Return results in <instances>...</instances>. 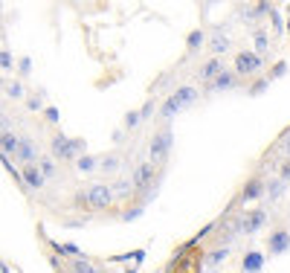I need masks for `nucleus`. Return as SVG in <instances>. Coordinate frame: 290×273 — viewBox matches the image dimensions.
<instances>
[{
  "instance_id": "1",
  "label": "nucleus",
  "mask_w": 290,
  "mask_h": 273,
  "mask_svg": "<svg viewBox=\"0 0 290 273\" xmlns=\"http://www.w3.org/2000/svg\"><path fill=\"white\" fill-rule=\"evenodd\" d=\"M171 143H174V134L171 128H160L148 143V160L154 166H162L168 160V151H171Z\"/></svg>"
},
{
  "instance_id": "2",
  "label": "nucleus",
  "mask_w": 290,
  "mask_h": 273,
  "mask_svg": "<svg viewBox=\"0 0 290 273\" xmlns=\"http://www.w3.org/2000/svg\"><path fill=\"white\" fill-rule=\"evenodd\" d=\"M84 201H87V209H90V212L110 209V203H113L110 183H93V186H87V189H84Z\"/></svg>"
},
{
  "instance_id": "3",
  "label": "nucleus",
  "mask_w": 290,
  "mask_h": 273,
  "mask_svg": "<svg viewBox=\"0 0 290 273\" xmlns=\"http://www.w3.org/2000/svg\"><path fill=\"white\" fill-rule=\"evenodd\" d=\"M49 151L55 154V160H79L84 151V140H70L64 134H55L49 143Z\"/></svg>"
},
{
  "instance_id": "4",
  "label": "nucleus",
  "mask_w": 290,
  "mask_h": 273,
  "mask_svg": "<svg viewBox=\"0 0 290 273\" xmlns=\"http://www.w3.org/2000/svg\"><path fill=\"white\" fill-rule=\"evenodd\" d=\"M232 70L238 73V76H255V73L264 70V56H258L255 49H241L235 56V67Z\"/></svg>"
},
{
  "instance_id": "5",
  "label": "nucleus",
  "mask_w": 290,
  "mask_h": 273,
  "mask_svg": "<svg viewBox=\"0 0 290 273\" xmlns=\"http://www.w3.org/2000/svg\"><path fill=\"white\" fill-rule=\"evenodd\" d=\"M131 180H134V189H137V195H142L145 189H154V186H157V166H154L151 160L139 163V166L134 169Z\"/></svg>"
},
{
  "instance_id": "6",
  "label": "nucleus",
  "mask_w": 290,
  "mask_h": 273,
  "mask_svg": "<svg viewBox=\"0 0 290 273\" xmlns=\"http://www.w3.org/2000/svg\"><path fill=\"white\" fill-rule=\"evenodd\" d=\"M267 195V183L261 178H250L247 183H244L241 195L235 198V203H253V201H261Z\"/></svg>"
},
{
  "instance_id": "7",
  "label": "nucleus",
  "mask_w": 290,
  "mask_h": 273,
  "mask_svg": "<svg viewBox=\"0 0 290 273\" xmlns=\"http://www.w3.org/2000/svg\"><path fill=\"white\" fill-rule=\"evenodd\" d=\"M267 224V212L264 209H253V212L241 215V236H253Z\"/></svg>"
},
{
  "instance_id": "8",
  "label": "nucleus",
  "mask_w": 290,
  "mask_h": 273,
  "mask_svg": "<svg viewBox=\"0 0 290 273\" xmlns=\"http://www.w3.org/2000/svg\"><path fill=\"white\" fill-rule=\"evenodd\" d=\"M267 247H270V253L273 256H281V253H287L290 250V233L281 227V230H273L270 233V238H267Z\"/></svg>"
},
{
  "instance_id": "9",
  "label": "nucleus",
  "mask_w": 290,
  "mask_h": 273,
  "mask_svg": "<svg viewBox=\"0 0 290 273\" xmlns=\"http://www.w3.org/2000/svg\"><path fill=\"white\" fill-rule=\"evenodd\" d=\"M21 180L29 186V189H44V183H46L44 172L38 169V163H32V166H23V169H21Z\"/></svg>"
},
{
  "instance_id": "10",
  "label": "nucleus",
  "mask_w": 290,
  "mask_h": 273,
  "mask_svg": "<svg viewBox=\"0 0 290 273\" xmlns=\"http://www.w3.org/2000/svg\"><path fill=\"white\" fill-rule=\"evenodd\" d=\"M264 261H267V256L261 250H250V253H244V259H241V270L244 273H261Z\"/></svg>"
},
{
  "instance_id": "11",
  "label": "nucleus",
  "mask_w": 290,
  "mask_h": 273,
  "mask_svg": "<svg viewBox=\"0 0 290 273\" xmlns=\"http://www.w3.org/2000/svg\"><path fill=\"white\" fill-rule=\"evenodd\" d=\"M18 160H21L23 166H32V163H38L41 157H38V145H35V140H21V148H18Z\"/></svg>"
},
{
  "instance_id": "12",
  "label": "nucleus",
  "mask_w": 290,
  "mask_h": 273,
  "mask_svg": "<svg viewBox=\"0 0 290 273\" xmlns=\"http://www.w3.org/2000/svg\"><path fill=\"white\" fill-rule=\"evenodd\" d=\"M0 148H3V157H15V154H18V148H21V137H18L12 128H3Z\"/></svg>"
},
{
  "instance_id": "13",
  "label": "nucleus",
  "mask_w": 290,
  "mask_h": 273,
  "mask_svg": "<svg viewBox=\"0 0 290 273\" xmlns=\"http://www.w3.org/2000/svg\"><path fill=\"white\" fill-rule=\"evenodd\" d=\"M223 70H226V67H223V61L212 56V59H209L206 64H203V67H200V73H197V76H200L203 82H215V79H218V76H220Z\"/></svg>"
},
{
  "instance_id": "14",
  "label": "nucleus",
  "mask_w": 290,
  "mask_h": 273,
  "mask_svg": "<svg viewBox=\"0 0 290 273\" xmlns=\"http://www.w3.org/2000/svg\"><path fill=\"white\" fill-rule=\"evenodd\" d=\"M235 82H238V73H235V70H223L218 79H215V82H209L206 87L220 93V90H232V87H235Z\"/></svg>"
},
{
  "instance_id": "15",
  "label": "nucleus",
  "mask_w": 290,
  "mask_h": 273,
  "mask_svg": "<svg viewBox=\"0 0 290 273\" xmlns=\"http://www.w3.org/2000/svg\"><path fill=\"white\" fill-rule=\"evenodd\" d=\"M110 189H113V198H119V201H128L131 195H134V180L131 178H116L113 183H110Z\"/></svg>"
},
{
  "instance_id": "16",
  "label": "nucleus",
  "mask_w": 290,
  "mask_h": 273,
  "mask_svg": "<svg viewBox=\"0 0 290 273\" xmlns=\"http://www.w3.org/2000/svg\"><path fill=\"white\" fill-rule=\"evenodd\" d=\"M284 189H287V180H281V178H273L270 183H267V201L270 203H276L281 195H284Z\"/></svg>"
},
{
  "instance_id": "17",
  "label": "nucleus",
  "mask_w": 290,
  "mask_h": 273,
  "mask_svg": "<svg viewBox=\"0 0 290 273\" xmlns=\"http://www.w3.org/2000/svg\"><path fill=\"white\" fill-rule=\"evenodd\" d=\"M171 96H174V99H177V102H180L183 107H189V105H192V102L197 99V90L192 87V84H183V87H177Z\"/></svg>"
},
{
  "instance_id": "18",
  "label": "nucleus",
  "mask_w": 290,
  "mask_h": 273,
  "mask_svg": "<svg viewBox=\"0 0 290 273\" xmlns=\"http://www.w3.org/2000/svg\"><path fill=\"white\" fill-rule=\"evenodd\" d=\"M209 47H212V52H215V59H218V56H223V52L229 49V38L223 35V32H215V35L209 38Z\"/></svg>"
},
{
  "instance_id": "19",
  "label": "nucleus",
  "mask_w": 290,
  "mask_h": 273,
  "mask_svg": "<svg viewBox=\"0 0 290 273\" xmlns=\"http://www.w3.org/2000/svg\"><path fill=\"white\" fill-rule=\"evenodd\" d=\"M180 111H183V105H180L174 96H168V99L162 102V107H160V117H162V119H171V117H177Z\"/></svg>"
},
{
  "instance_id": "20",
  "label": "nucleus",
  "mask_w": 290,
  "mask_h": 273,
  "mask_svg": "<svg viewBox=\"0 0 290 273\" xmlns=\"http://www.w3.org/2000/svg\"><path fill=\"white\" fill-rule=\"evenodd\" d=\"M253 47H255L258 56H264L267 49H270V35H267L264 29H255L253 32Z\"/></svg>"
},
{
  "instance_id": "21",
  "label": "nucleus",
  "mask_w": 290,
  "mask_h": 273,
  "mask_svg": "<svg viewBox=\"0 0 290 273\" xmlns=\"http://www.w3.org/2000/svg\"><path fill=\"white\" fill-rule=\"evenodd\" d=\"M99 163H102L99 157H93V154H81L79 160H76V169H79V172H93V169H99Z\"/></svg>"
},
{
  "instance_id": "22",
  "label": "nucleus",
  "mask_w": 290,
  "mask_h": 273,
  "mask_svg": "<svg viewBox=\"0 0 290 273\" xmlns=\"http://www.w3.org/2000/svg\"><path fill=\"white\" fill-rule=\"evenodd\" d=\"M203 41H206L203 29H192V32H189V38H186V47L192 49V52H197V49L203 47Z\"/></svg>"
},
{
  "instance_id": "23",
  "label": "nucleus",
  "mask_w": 290,
  "mask_h": 273,
  "mask_svg": "<svg viewBox=\"0 0 290 273\" xmlns=\"http://www.w3.org/2000/svg\"><path fill=\"white\" fill-rule=\"evenodd\" d=\"M38 169L44 172V178H46V180H49V178H55V172H58L55 157H41V160H38Z\"/></svg>"
},
{
  "instance_id": "24",
  "label": "nucleus",
  "mask_w": 290,
  "mask_h": 273,
  "mask_svg": "<svg viewBox=\"0 0 290 273\" xmlns=\"http://www.w3.org/2000/svg\"><path fill=\"white\" fill-rule=\"evenodd\" d=\"M116 169H119V157L116 154H107L102 163H99V172H107V175H113Z\"/></svg>"
},
{
  "instance_id": "25",
  "label": "nucleus",
  "mask_w": 290,
  "mask_h": 273,
  "mask_svg": "<svg viewBox=\"0 0 290 273\" xmlns=\"http://www.w3.org/2000/svg\"><path fill=\"white\" fill-rule=\"evenodd\" d=\"M70 273H96V267H93L90 261H84V259H73Z\"/></svg>"
},
{
  "instance_id": "26",
  "label": "nucleus",
  "mask_w": 290,
  "mask_h": 273,
  "mask_svg": "<svg viewBox=\"0 0 290 273\" xmlns=\"http://www.w3.org/2000/svg\"><path fill=\"white\" fill-rule=\"evenodd\" d=\"M229 256V247H218V250H212L209 253V264H220V261Z\"/></svg>"
},
{
  "instance_id": "27",
  "label": "nucleus",
  "mask_w": 290,
  "mask_h": 273,
  "mask_svg": "<svg viewBox=\"0 0 290 273\" xmlns=\"http://www.w3.org/2000/svg\"><path fill=\"white\" fill-rule=\"evenodd\" d=\"M139 122H142V114H139V111H131V114L125 117V131H134Z\"/></svg>"
},
{
  "instance_id": "28",
  "label": "nucleus",
  "mask_w": 290,
  "mask_h": 273,
  "mask_svg": "<svg viewBox=\"0 0 290 273\" xmlns=\"http://www.w3.org/2000/svg\"><path fill=\"white\" fill-rule=\"evenodd\" d=\"M6 93H9L12 99H21V96H23V84L21 82H9V84H6Z\"/></svg>"
},
{
  "instance_id": "29",
  "label": "nucleus",
  "mask_w": 290,
  "mask_h": 273,
  "mask_svg": "<svg viewBox=\"0 0 290 273\" xmlns=\"http://www.w3.org/2000/svg\"><path fill=\"white\" fill-rule=\"evenodd\" d=\"M0 67H3V70H12V67H15V59H12L9 49H3V52H0Z\"/></svg>"
},
{
  "instance_id": "30",
  "label": "nucleus",
  "mask_w": 290,
  "mask_h": 273,
  "mask_svg": "<svg viewBox=\"0 0 290 273\" xmlns=\"http://www.w3.org/2000/svg\"><path fill=\"white\" fill-rule=\"evenodd\" d=\"M278 178H281V180H290V157H284V163L278 166Z\"/></svg>"
},
{
  "instance_id": "31",
  "label": "nucleus",
  "mask_w": 290,
  "mask_h": 273,
  "mask_svg": "<svg viewBox=\"0 0 290 273\" xmlns=\"http://www.w3.org/2000/svg\"><path fill=\"white\" fill-rule=\"evenodd\" d=\"M284 73H287V64H284V61H278L276 67L270 70V79H278V76H284Z\"/></svg>"
},
{
  "instance_id": "32",
  "label": "nucleus",
  "mask_w": 290,
  "mask_h": 273,
  "mask_svg": "<svg viewBox=\"0 0 290 273\" xmlns=\"http://www.w3.org/2000/svg\"><path fill=\"white\" fill-rule=\"evenodd\" d=\"M154 107H157V105H154V99H148V102H145V105L139 107V114H142V119H148L151 114H154Z\"/></svg>"
},
{
  "instance_id": "33",
  "label": "nucleus",
  "mask_w": 290,
  "mask_h": 273,
  "mask_svg": "<svg viewBox=\"0 0 290 273\" xmlns=\"http://www.w3.org/2000/svg\"><path fill=\"white\" fill-rule=\"evenodd\" d=\"M41 96H44V93L29 96V102H26V105H29V111H44V107H41Z\"/></svg>"
},
{
  "instance_id": "34",
  "label": "nucleus",
  "mask_w": 290,
  "mask_h": 273,
  "mask_svg": "<svg viewBox=\"0 0 290 273\" xmlns=\"http://www.w3.org/2000/svg\"><path fill=\"white\" fill-rule=\"evenodd\" d=\"M44 117L49 119V122H58V107H52V105H46V107H44Z\"/></svg>"
},
{
  "instance_id": "35",
  "label": "nucleus",
  "mask_w": 290,
  "mask_h": 273,
  "mask_svg": "<svg viewBox=\"0 0 290 273\" xmlns=\"http://www.w3.org/2000/svg\"><path fill=\"white\" fill-rule=\"evenodd\" d=\"M270 21H273V26H276V32H281V29H284V24H281V15H278V12H270Z\"/></svg>"
},
{
  "instance_id": "36",
  "label": "nucleus",
  "mask_w": 290,
  "mask_h": 273,
  "mask_svg": "<svg viewBox=\"0 0 290 273\" xmlns=\"http://www.w3.org/2000/svg\"><path fill=\"white\" fill-rule=\"evenodd\" d=\"M64 227H84V221H81V218H67Z\"/></svg>"
},
{
  "instance_id": "37",
  "label": "nucleus",
  "mask_w": 290,
  "mask_h": 273,
  "mask_svg": "<svg viewBox=\"0 0 290 273\" xmlns=\"http://www.w3.org/2000/svg\"><path fill=\"white\" fill-rule=\"evenodd\" d=\"M32 70V61L29 59H21V73H29Z\"/></svg>"
},
{
  "instance_id": "38",
  "label": "nucleus",
  "mask_w": 290,
  "mask_h": 273,
  "mask_svg": "<svg viewBox=\"0 0 290 273\" xmlns=\"http://www.w3.org/2000/svg\"><path fill=\"white\" fill-rule=\"evenodd\" d=\"M264 87H267V82H264V79H261V82H255V87H253V90H250V93H258V90H264Z\"/></svg>"
},
{
  "instance_id": "39",
  "label": "nucleus",
  "mask_w": 290,
  "mask_h": 273,
  "mask_svg": "<svg viewBox=\"0 0 290 273\" xmlns=\"http://www.w3.org/2000/svg\"><path fill=\"white\" fill-rule=\"evenodd\" d=\"M278 143H290V128L284 131V134H281V137H278Z\"/></svg>"
},
{
  "instance_id": "40",
  "label": "nucleus",
  "mask_w": 290,
  "mask_h": 273,
  "mask_svg": "<svg viewBox=\"0 0 290 273\" xmlns=\"http://www.w3.org/2000/svg\"><path fill=\"white\" fill-rule=\"evenodd\" d=\"M281 145H284V154L290 157V143H281Z\"/></svg>"
},
{
  "instance_id": "41",
  "label": "nucleus",
  "mask_w": 290,
  "mask_h": 273,
  "mask_svg": "<svg viewBox=\"0 0 290 273\" xmlns=\"http://www.w3.org/2000/svg\"><path fill=\"white\" fill-rule=\"evenodd\" d=\"M287 32H290V21H287Z\"/></svg>"
},
{
  "instance_id": "42",
  "label": "nucleus",
  "mask_w": 290,
  "mask_h": 273,
  "mask_svg": "<svg viewBox=\"0 0 290 273\" xmlns=\"http://www.w3.org/2000/svg\"><path fill=\"white\" fill-rule=\"evenodd\" d=\"M102 273H110V270H102Z\"/></svg>"
}]
</instances>
